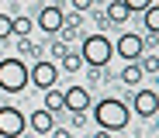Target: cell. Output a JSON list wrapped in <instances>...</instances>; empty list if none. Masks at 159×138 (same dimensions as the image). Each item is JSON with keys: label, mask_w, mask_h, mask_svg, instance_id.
I'll list each match as a JSON object with an SVG mask.
<instances>
[{"label": "cell", "mask_w": 159, "mask_h": 138, "mask_svg": "<svg viewBox=\"0 0 159 138\" xmlns=\"http://www.w3.org/2000/svg\"><path fill=\"white\" fill-rule=\"evenodd\" d=\"M80 55H83L87 66H107L114 59V42L97 31V35H83V42H80Z\"/></svg>", "instance_id": "cell-2"}, {"label": "cell", "mask_w": 159, "mask_h": 138, "mask_svg": "<svg viewBox=\"0 0 159 138\" xmlns=\"http://www.w3.org/2000/svg\"><path fill=\"white\" fill-rule=\"evenodd\" d=\"M59 66H62L66 73H80V69H83L87 62H83V55H80V52H66L62 59H59Z\"/></svg>", "instance_id": "cell-17"}, {"label": "cell", "mask_w": 159, "mask_h": 138, "mask_svg": "<svg viewBox=\"0 0 159 138\" xmlns=\"http://www.w3.org/2000/svg\"><path fill=\"white\" fill-rule=\"evenodd\" d=\"M28 128H31V131H38V135H45V138H48V131H52V128H56V114H48V110H45V107H42V110H35V114H31V118H28Z\"/></svg>", "instance_id": "cell-11"}, {"label": "cell", "mask_w": 159, "mask_h": 138, "mask_svg": "<svg viewBox=\"0 0 159 138\" xmlns=\"http://www.w3.org/2000/svg\"><path fill=\"white\" fill-rule=\"evenodd\" d=\"M104 73H107V66H90V73H87V76H90V83H100V79H104Z\"/></svg>", "instance_id": "cell-23"}, {"label": "cell", "mask_w": 159, "mask_h": 138, "mask_svg": "<svg viewBox=\"0 0 159 138\" xmlns=\"http://www.w3.org/2000/svg\"><path fill=\"white\" fill-rule=\"evenodd\" d=\"M114 55H121L125 62H139L142 55H145V42H142V35L125 31V35L114 42Z\"/></svg>", "instance_id": "cell-5"}, {"label": "cell", "mask_w": 159, "mask_h": 138, "mask_svg": "<svg viewBox=\"0 0 159 138\" xmlns=\"http://www.w3.org/2000/svg\"><path fill=\"white\" fill-rule=\"evenodd\" d=\"M11 38V14H0V42Z\"/></svg>", "instance_id": "cell-22"}, {"label": "cell", "mask_w": 159, "mask_h": 138, "mask_svg": "<svg viewBox=\"0 0 159 138\" xmlns=\"http://www.w3.org/2000/svg\"><path fill=\"white\" fill-rule=\"evenodd\" d=\"M149 4H152V0H125V7H128L131 14H142V11H145Z\"/></svg>", "instance_id": "cell-21"}, {"label": "cell", "mask_w": 159, "mask_h": 138, "mask_svg": "<svg viewBox=\"0 0 159 138\" xmlns=\"http://www.w3.org/2000/svg\"><path fill=\"white\" fill-rule=\"evenodd\" d=\"M24 128H28V118L17 107H11V104L0 107V138H21Z\"/></svg>", "instance_id": "cell-4"}, {"label": "cell", "mask_w": 159, "mask_h": 138, "mask_svg": "<svg viewBox=\"0 0 159 138\" xmlns=\"http://www.w3.org/2000/svg\"><path fill=\"white\" fill-rule=\"evenodd\" d=\"M48 135H52V138H73V131H69V128H52Z\"/></svg>", "instance_id": "cell-25"}, {"label": "cell", "mask_w": 159, "mask_h": 138, "mask_svg": "<svg viewBox=\"0 0 159 138\" xmlns=\"http://www.w3.org/2000/svg\"><path fill=\"white\" fill-rule=\"evenodd\" d=\"M66 52H69V45L56 38V42H52V48H48V59H62V55H66Z\"/></svg>", "instance_id": "cell-19"}, {"label": "cell", "mask_w": 159, "mask_h": 138, "mask_svg": "<svg viewBox=\"0 0 159 138\" xmlns=\"http://www.w3.org/2000/svg\"><path fill=\"white\" fill-rule=\"evenodd\" d=\"M131 110H135L139 118H156V110H159V97H156V90H149V87H142V90H135L131 93Z\"/></svg>", "instance_id": "cell-7"}, {"label": "cell", "mask_w": 159, "mask_h": 138, "mask_svg": "<svg viewBox=\"0 0 159 138\" xmlns=\"http://www.w3.org/2000/svg\"><path fill=\"white\" fill-rule=\"evenodd\" d=\"M62 107H66V110H87V107H90V90L73 83V87L62 93Z\"/></svg>", "instance_id": "cell-9"}, {"label": "cell", "mask_w": 159, "mask_h": 138, "mask_svg": "<svg viewBox=\"0 0 159 138\" xmlns=\"http://www.w3.org/2000/svg\"><path fill=\"white\" fill-rule=\"evenodd\" d=\"M142 76H145V73L139 69V62H125V69H121L118 79L125 83V87H135V83H142Z\"/></svg>", "instance_id": "cell-16"}, {"label": "cell", "mask_w": 159, "mask_h": 138, "mask_svg": "<svg viewBox=\"0 0 159 138\" xmlns=\"http://www.w3.org/2000/svg\"><path fill=\"white\" fill-rule=\"evenodd\" d=\"M80 28H83V17H80V14L73 11L69 17H62V28H59V42H66V45H69V42H76V38H80Z\"/></svg>", "instance_id": "cell-10"}, {"label": "cell", "mask_w": 159, "mask_h": 138, "mask_svg": "<svg viewBox=\"0 0 159 138\" xmlns=\"http://www.w3.org/2000/svg\"><path fill=\"white\" fill-rule=\"evenodd\" d=\"M56 79H59V66L52 62V59H38V62L28 69V83H35L38 90L56 87Z\"/></svg>", "instance_id": "cell-6"}, {"label": "cell", "mask_w": 159, "mask_h": 138, "mask_svg": "<svg viewBox=\"0 0 159 138\" xmlns=\"http://www.w3.org/2000/svg\"><path fill=\"white\" fill-rule=\"evenodd\" d=\"M0 4H4V0H0Z\"/></svg>", "instance_id": "cell-27"}, {"label": "cell", "mask_w": 159, "mask_h": 138, "mask_svg": "<svg viewBox=\"0 0 159 138\" xmlns=\"http://www.w3.org/2000/svg\"><path fill=\"white\" fill-rule=\"evenodd\" d=\"M142 24L149 35H159V0H152V4L142 11Z\"/></svg>", "instance_id": "cell-13"}, {"label": "cell", "mask_w": 159, "mask_h": 138, "mask_svg": "<svg viewBox=\"0 0 159 138\" xmlns=\"http://www.w3.org/2000/svg\"><path fill=\"white\" fill-rule=\"evenodd\" d=\"M24 87H28V66H24V59L4 55L0 59V90L4 93H21Z\"/></svg>", "instance_id": "cell-3"}, {"label": "cell", "mask_w": 159, "mask_h": 138, "mask_svg": "<svg viewBox=\"0 0 159 138\" xmlns=\"http://www.w3.org/2000/svg\"><path fill=\"white\" fill-rule=\"evenodd\" d=\"M139 69L152 76V73H159V59H156V55H142V59H139Z\"/></svg>", "instance_id": "cell-18"}, {"label": "cell", "mask_w": 159, "mask_h": 138, "mask_svg": "<svg viewBox=\"0 0 159 138\" xmlns=\"http://www.w3.org/2000/svg\"><path fill=\"white\" fill-rule=\"evenodd\" d=\"M93 121H97V128H104V131H121V128H128V121H131V110H128V104L118 100V97H104V100L93 104Z\"/></svg>", "instance_id": "cell-1"}, {"label": "cell", "mask_w": 159, "mask_h": 138, "mask_svg": "<svg viewBox=\"0 0 159 138\" xmlns=\"http://www.w3.org/2000/svg\"><path fill=\"white\" fill-rule=\"evenodd\" d=\"M93 138H111V131H104V128H100V131H97Z\"/></svg>", "instance_id": "cell-26"}, {"label": "cell", "mask_w": 159, "mask_h": 138, "mask_svg": "<svg viewBox=\"0 0 159 138\" xmlns=\"http://www.w3.org/2000/svg\"><path fill=\"white\" fill-rule=\"evenodd\" d=\"M17 55L24 59V55H35V42L31 38H17Z\"/></svg>", "instance_id": "cell-20"}, {"label": "cell", "mask_w": 159, "mask_h": 138, "mask_svg": "<svg viewBox=\"0 0 159 138\" xmlns=\"http://www.w3.org/2000/svg\"><path fill=\"white\" fill-rule=\"evenodd\" d=\"M42 93H45L42 107L48 110V114H56V110H66V107H62V90H56V87H48V90H42Z\"/></svg>", "instance_id": "cell-14"}, {"label": "cell", "mask_w": 159, "mask_h": 138, "mask_svg": "<svg viewBox=\"0 0 159 138\" xmlns=\"http://www.w3.org/2000/svg\"><path fill=\"white\" fill-rule=\"evenodd\" d=\"M62 7L59 4H45L42 11H38V28H42V31L45 35H59V28H62Z\"/></svg>", "instance_id": "cell-8"}, {"label": "cell", "mask_w": 159, "mask_h": 138, "mask_svg": "<svg viewBox=\"0 0 159 138\" xmlns=\"http://www.w3.org/2000/svg\"><path fill=\"white\" fill-rule=\"evenodd\" d=\"M69 7H73L76 14H83V11H90V7H93V0H69Z\"/></svg>", "instance_id": "cell-24"}, {"label": "cell", "mask_w": 159, "mask_h": 138, "mask_svg": "<svg viewBox=\"0 0 159 138\" xmlns=\"http://www.w3.org/2000/svg\"><path fill=\"white\" fill-rule=\"evenodd\" d=\"M31 28H35L31 17H24V14L11 17V35H14V38H28V35H31Z\"/></svg>", "instance_id": "cell-15"}, {"label": "cell", "mask_w": 159, "mask_h": 138, "mask_svg": "<svg viewBox=\"0 0 159 138\" xmlns=\"http://www.w3.org/2000/svg\"><path fill=\"white\" fill-rule=\"evenodd\" d=\"M104 17H107L111 24H125V21L131 17V11L125 7V0H111V4H107V11H104Z\"/></svg>", "instance_id": "cell-12"}]
</instances>
